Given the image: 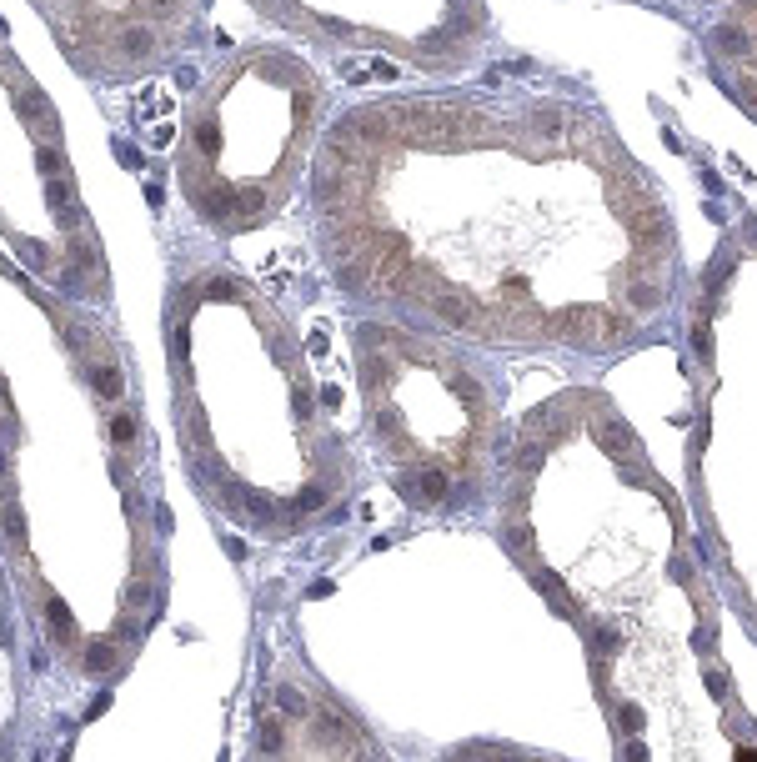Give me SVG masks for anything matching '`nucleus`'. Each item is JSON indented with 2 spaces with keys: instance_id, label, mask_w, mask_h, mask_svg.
<instances>
[{
  "instance_id": "nucleus-5",
  "label": "nucleus",
  "mask_w": 757,
  "mask_h": 762,
  "mask_svg": "<svg viewBox=\"0 0 757 762\" xmlns=\"http://www.w3.org/2000/svg\"><path fill=\"white\" fill-rule=\"evenodd\" d=\"M326 86L316 71L286 51H251L221 81L211 121L221 126V151L211 166H181L191 206L226 231H251L271 221L311 151L321 146Z\"/></svg>"
},
{
  "instance_id": "nucleus-9",
  "label": "nucleus",
  "mask_w": 757,
  "mask_h": 762,
  "mask_svg": "<svg viewBox=\"0 0 757 762\" xmlns=\"http://www.w3.org/2000/svg\"><path fill=\"white\" fill-rule=\"evenodd\" d=\"M437 762H567V757L527 747V742H512V737H462Z\"/></svg>"
},
{
  "instance_id": "nucleus-13",
  "label": "nucleus",
  "mask_w": 757,
  "mask_h": 762,
  "mask_svg": "<svg viewBox=\"0 0 757 762\" xmlns=\"http://www.w3.org/2000/svg\"><path fill=\"white\" fill-rule=\"evenodd\" d=\"M612 6H657V11H717L722 0H612Z\"/></svg>"
},
{
  "instance_id": "nucleus-7",
  "label": "nucleus",
  "mask_w": 757,
  "mask_h": 762,
  "mask_svg": "<svg viewBox=\"0 0 757 762\" xmlns=\"http://www.w3.org/2000/svg\"><path fill=\"white\" fill-rule=\"evenodd\" d=\"M256 762H392L366 732V722L341 707L316 682L271 677L256 712Z\"/></svg>"
},
{
  "instance_id": "nucleus-15",
  "label": "nucleus",
  "mask_w": 757,
  "mask_h": 762,
  "mask_svg": "<svg viewBox=\"0 0 757 762\" xmlns=\"http://www.w3.org/2000/svg\"><path fill=\"white\" fill-rule=\"evenodd\" d=\"M151 602H156V587H151V577H136V582L126 587V607H131V612H146Z\"/></svg>"
},
{
  "instance_id": "nucleus-1",
  "label": "nucleus",
  "mask_w": 757,
  "mask_h": 762,
  "mask_svg": "<svg viewBox=\"0 0 757 762\" xmlns=\"http://www.w3.org/2000/svg\"><path fill=\"white\" fill-rule=\"evenodd\" d=\"M306 196L341 296L482 351L612 361L682 316L667 191L607 111L567 91L361 101L326 126Z\"/></svg>"
},
{
  "instance_id": "nucleus-16",
  "label": "nucleus",
  "mask_w": 757,
  "mask_h": 762,
  "mask_svg": "<svg viewBox=\"0 0 757 762\" xmlns=\"http://www.w3.org/2000/svg\"><path fill=\"white\" fill-rule=\"evenodd\" d=\"M86 667H91V672L116 667V642H91V647H86Z\"/></svg>"
},
{
  "instance_id": "nucleus-3",
  "label": "nucleus",
  "mask_w": 757,
  "mask_h": 762,
  "mask_svg": "<svg viewBox=\"0 0 757 762\" xmlns=\"http://www.w3.org/2000/svg\"><path fill=\"white\" fill-rule=\"evenodd\" d=\"M677 336L692 397L682 497L727 607L757 637V211L687 281Z\"/></svg>"
},
{
  "instance_id": "nucleus-2",
  "label": "nucleus",
  "mask_w": 757,
  "mask_h": 762,
  "mask_svg": "<svg viewBox=\"0 0 757 762\" xmlns=\"http://www.w3.org/2000/svg\"><path fill=\"white\" fill-rule=\"evenodd\" d=\"M487 522L577 632L612 762H757V702L692 507L602 387L577 381L512 422Z\"/></svg>"
},
{
  "instance_id": "nucleus-6",
  "label": "nucleus",
  "mask_w": 757,
  "mask_h": 762,
  "mask_svg": "<svg viewBox=\"0 0 757 762\" xmlns=\"http://www.w3.org/2000/svg\"><path fill=\"white\" fill-rule=\"evenodd\" d=\"M261 6L321 46L366 51L432 81L477 71L497 41L487 0H261Z\"/></svg>"
},
{
  "instance_id": "nucleus-4",
  "label": "nucleus",
  "mask_w": 757,
  "mask_h": 762,
  "mask_svg": "<svg viewBox=\"0 0 757 762\" xmlns=\"http://www.w3.org/2000/svg\"><path fill=\"white\" fill-rule=\"evenodd\" d=\"M351 376L397 502L422 517H487L512 417L507 381L482 346L371 316L351 326Z\"/></svg>"
},
{
  "instance_id": "nucleus-17",
  "label": "nucleus",
  "mask_w": 757,
  "mask_h": 762,
  "mask_svg": "<svg viewBox=\"0 0 757 762\" xmlns=\"http://www.w3.org/2000/svg\"><path fill=\"white\" fill-rule=\"evenodd\" d=\"M0 522H6V537H11L16 547H26V512H21L16 502H6V517H0Z\"/></svg>"
},
{
  "instance_id": "nucleus-11",
  "label": "nucleus",
  "mask_w": 757,
  "mask_h": 762,
  "mask_svg": "<svg viewBox=\"0 0 757 762\" xmlns=\"http://www.w3.org/2000/svg\"><path fill=\"white\" fill-rule=\"evenodd\" d=\"M91 387H96L106 402H121V392H126V376H121V366H116V361H106V356H101V361L91 366Z\"/></svg>"
},
{
  "instance_id": "nucleus-14",
  "label": "nucleus",
  "mask_w": 757,
  "mask_h": 762,
  "mask_svg": "<svg viewBox=\"0 0 757 762\" xmlns=\"http://www.w3.org/2000/svg\"><path fill=\"white\" fill-rule=\"evenodd\" d=\"M21 111L36 121L41 116V131H56V111H51V101L41 96V91H21Z\"/></svg>"
},
{
  "instance_id": "nucleus-21",
  "label": "nucleus",
  "mask_w": 757,
  "mask_h": 762,
  "mask_svg": "<svg viewBox=\"0 0 757 762\" xmlns=\"http://www.w3.org/2000/svg\"><path fill=\"white\" fill-rule=\"evenodd\" d=\"M0 472H6V452H0Z\"/></svg>"
},
{
  "instance_id": "nucleus-12",
  "label": "nucleus",
  "mask_w": 757,
  "mask_h": 762,
  "mask_svg": "<svg viewBox=\"0 0 757 762\" xmlns=\"http://www.w3.org/2000/svg\"><path fill=\"white\" fill-rule=\"evenodd\" d=\"M46 622H51L56 642H76V617H71V607L61 597H46Z\"/></svg>"
},
{
  "instance_id": "nucleus-20",
  "label": "nucleus",
  "mask_w": 757,
  "mask_h": 762,
  "mask_svg": "<svg viewBox=\"0 0 757 762\" xmlns=\"http://www.w3.org/2000/svg\"><path fill=\"white\" fill-rule=\"evenodd\" d=\"M46 201H51V206L61 211V206L71 201V191H66V181H56V176H51V186H46Z\"/></svg>"
},
{
  "instance_id": "nucleus-18",
  "label": "nucleus",
  "mask_w": 757,
  "mask_h": 762,
  "mask_svg": "<svg viewBox=\"0 0 757 762\" xmlns=\"http://www.w3.org/2000/svg\"><path fill=\"white\" fill-rule=\"evenodd\" d=\"M111 437H116V447H131V442H136V417H131V412H116V417H111Z\"/></svg>"
},
{
  "instance_id": "nucleus-19",
  "label": "nucleus",
  "mask_w": 757,
  "mask_h": 762,
  "mask_svg": "<svg viewBox=\"0 0 757 762\" xmlns=\"http://www.w3.org/2000/svg\"><path fill=\"white\" fill-rule=\"evenodd\" d=\"M36 166H41L46 176H56V171H61V151H51V146H41V151H36Z\"/></svg>"
},
{
  "instance_id": "nucleus-10",
  "label": "nucleus",
  "mask_w": 757,
  "mask_h": 762,
  "mask_svg": "<svg viewBox=\"0 0 757 762\" xmlns=\"http://www.w3.org/2000/svg\"><path fill=\"white\" fill-rule=\"evenodd\" d=\"M161 46H166V31L156 21H131V26L116 31V56L121 61H151Z\"/></svg>"
},
{
  "instance_id": "nucleus-8",
  "label": "nucleus",
  "mask_w": 757,
  "mask_h": 762,
  "mask_svg": "<svg viewBox=\"0 0 757 762\" xmlns=\"http://www.w3.org/2000/svg\"><path fill=\"white\" fill-rule=\"evenodd\" d=\"M697 46L722 96L757 121V0H722L697 26Z\"/></svg>"
}]
</instances>
